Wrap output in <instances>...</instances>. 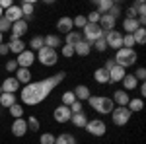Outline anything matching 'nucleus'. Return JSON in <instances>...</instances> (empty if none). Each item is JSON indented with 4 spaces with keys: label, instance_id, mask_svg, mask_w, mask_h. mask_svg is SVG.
Returning <instances> with one entry per match:
<instances>
[{
    "label": "nucleus",
    "instance_id": "38",
    "mask_svg": "<svg viewBox=\"0 0 146 144\" xmlns=\"http://www.w3.org/2000/svg\"><path fill=\"white\" fill-rule=\"evenodd\" d=\"M133 6L136 8V16H138V18H146V6H144V0H136Z\"/></svg>",
    "mask_w": 146,
    "mask_h": 144
},
{
    "label": "nucleus",
    "instance_id": "35",
    "mask_svg": "<svg viewBox=\"0 0 146 144\" xmlns=\"http://www.w3.org/2000/svg\"><path fill=\"white\" fill-rule=\"evenodd\" d=\"M74 101H76V96L72 94V90H68V92H64V94L60 96V105H66V107H70Z\"/></svg>",
    "mask_w": 146,
    "mask_h": 144
},
{
    "label": "nucleus",
    "instance_id": "24",
    "mask_svg": "<svg viewBox=\"0 0 146 144\" xmlns=\"http://www.w3.org/2000/svg\"><path fill=\"white\" fill-rule=\"evenodd\" d=\"M43 41H45V47H49V49H55V51H56V47H62V39H60L56 33L45 35V37H43Z\"/></svg>",
    "mask_w": 146,
    "mask_h": 144
},
{
    "label": "nucleus",
    "instance_id": "50",
    "mask_svg": "<svg viewBox=\"0 0 146 144\" xmlns=\"http://www.w3.org/2000/svg\"><path fill=\"white\" fill-rule=\"evenodd\" d=\"M125 18H131V20H136V18H138L135 6H129V8H127V16H125Z\"/></svg>",
    "mask_w": 146,
    "mask_h": 144
},
{
    "label": "nucleus",
    "instance_id": "55",
    "mask_svg": "<svg viewBox=\"0 0 146 144\" xmlns=\"http://www.w3.org/2000/svg\"><path fill=\"white\" fill-rule=\"evenodd\" d=\"M2 43H4V35L0 33V45H2Z\"/></svg>",
    "mask_w": 146,
    "mask_h": 144
},
{
    "label": "nucleus",
    "instance_id": "9",
    "mask_svg": "<svg viewBox=\"0 0 146 144\" xmlns=\"http://www.w3.org/2000/svg\"><path fill=\"white\" fill-rule=\"evenodd\" d=\"M70 117H72V111H70V107H66V105H56L55 111H53V119H55L56 123H60V125L68 123Z\"/></svg>",
    "mask_w": 146,
    "mask_h": 144
},
{
    "label": "nucleus",
    "instance_id": "36",
    "mask_svg": "<svg viewBox=\"0 0 146 144\" xmlns=\"http://www.w3.org/2000/svg\"><path fill=\"white\" fill-rule=\"evenodd\" d=\"M133 39H135V45H144L146 43V29L144 27H138L133 33Z\"/></svg>",
    "mask_w": 146,
    "mask_h": 144
},
{
    "label": "nucleus",
    "instance_id": "7",
    "mask_svg": "<svg viewBox=\"0 0 146 144\" xmlns=\"http://www.w3.org/2000/svg\"><path fill=\"white\" fill-rule=\"evenodd\" d=\"M84 129H86L88 134H92V136H103V134L107 133V125H105L103 119H88V123H86Z\"/></svg>",
    "mask_w": 146,
    "mask_h": 144
},
{
    "label": "nucleus",
    "instance_id": "17",
    "mask_svg": "<svg viewBox=\"0 0 146 144\" xmlns=\"http://www.w3.org/2000/svg\"><path fill=\"white\" fill-rule=\"evenodd\" d=\"M115 23H117V20H113L109 14H101L98 25L101 27V31H103V33H107V31H113V29H115Z\"/></svg>",
    "mask_w": 146,
    "mask_h": 144
},
{
    "label": "nucleus",
    "instance_id": "18",
    "mask_svg": "<svg viewBox=\"0 0 146 144\" xmlns=\"http://www.w3.org/2000/svg\"><path fill=\"white\" fill-rule=\"evenodd\" d=\"M14 78L20 82V84H23V86H27L29 82H31V68H18L16 72H14Z\"/></svg>",
    "mask_w": 146,
    "mask_h": 144
},
{
    "label": "nucleus",
    "instance_id": "25",
    "mask_svg": "<svg viewBox=\"0 0 146 144\" xmlns=\"http://www.w3.org/2000/svg\"><path fill=\"white\" fill-rule=\"evenodd\" d=\"M90 53H92V43L84 41V39L74 47V55H78V56H88Z\"/></svg>",
    "mask_w": 146,
    "mask_h": 144
},
{
    "label": "nucleus",
    "instance_id": "16",
    "mask_svg": "<svg viewBox=\"0 0 146 144\" xmlns=\"http://www.w3.org/2000/svg\"><path fill=\"white\" fill-rule=\"evenodd\" d=\"M20 10H22V16L25 22L31 20L35 14V0H23L22 4H20Z\"/></svg>",
    "mask_w": 146,
    "mask_h": 144
},
{
    "label": "nucleus",
    "instance_id": "1",
    "mask_svg": "<svg viewBox=\"0 0 146 144\" xmlns=\"http://www.w3.org/2000/svg\"><path fill=\"white\" fill-rule=\"evenodd\" d=\"M64 78H66V72L60 70V72H56V74H53L49 78H43L39 82H29L27 86L20 88V100H22L23 105H29V107L39 105L41 101H45L53 94V90L58 84H62Z\"/></svg>",
    "mask_w": 146,
    "mask_h": 144
},
{
    "label": "nucleus",
    "instance_id": "37",
    "mask_svg": "<svg viewBox=\"0 0 146 144\" xmlns=\"http://www.w3.org/2000/svg\"><path fill=\"white\" fill-rule=\"evenodd\" d=\"M23 113H25V109H23L22 103H14L10 107V115L14 119H23Z\"/></svg>",
    "mask_w": 146,
    "mask_h": 144
},
{
    "label": "nucleus",
    "instance_id": "29",
    "mask_svg": "<svg viewBox=\"0 0 146 144\" xmlns=\"http://www.w3.org/2000/svg\"><path fill=\"white\" fill-rule=\"evenodd\" d=\"M142 107H144V100H140V98H131L127 103V109L131 113H138V111H142Z\"/></svg>",
    "mask_w": 146,
    "mask_h": 144
},
{
    "label": "nucleus",
    "instance_id": "52",
    "mask_svg": "<svg viewBox=\"0 0 146 144\" xmlns=\"http://www.w3.org/2000/svg\"><path fill=\"white\" fill-rule=\"evenodd\" d=\"M10 53V49H8V43H2L0 45V56H6Z\"/></svg>",
    "mask_w": 146,
    "mask_h": 144
},
{
    "label": "nucleus",
    "instance_id": "27",
    "mask_svg": "<svg viewBox=\"0 0 146 144\" xmlns=\"http://www.w3.org/2000/svg\"><path fill=\"white\" fill-rule=\"evenodd\" d=\"M8 49H10V53H14V55H20V53L25 51V43H23L22 39H10Z\"/></svg>",
    "mask_w": 146,
    "mask_h": 144
},
{
    "label": "nucleus",
    "instance_id": "41",
    "mask_svg": "<svg viewBox=\"0 0 146 144\" xmlns=\"http://www.w3.org/2000/svg\"><path fill=\"white\" fill-rule=\"evenodd\" d=\"M92 49H96L98 53H103V51H107V43H105V39L101 37V39H98V41H94V43H92Z\"/></svg>",
    "mask_w": 146,
    "mask_h": 144
},
{
    "label": "nucleus",
    "instance_id": "56",
    "mask_svg": "<svg viewBox=\"0 0 146 144\" xmlns=\"http://www.w3.org/2000/svg\"><path fill=\"white\" fill-rule=\"evenodd\" d=\"M2 16H4V12H2V10H0V18H2Z\"/></svg>",
    "mask_w": 146,
    "mask_h": 144
},
{
    "label": "nucleus",
    "instance_id": "8",
    "mask_svg": "<svg viewBox=\"0 0 146 144\" xmlns=\"http://www.w3.org/2000/svg\"><path fill=\"white\" fill-rule=\"evenodd\" d=\"M103 39H105V43H107V49L119 51V49L123 47V33H121V31H117V29L107 31V33L103 35Z\"/></svg>",
    "mask_w": 146,
    "mask_h": 144
},
{
    "label": "nucleus",
    "instance_id": "10",
    "mask_svg": "<svg viewBox=\"0 0 146 144\" xmlns=\"http://www.w3.org/2000/svg\"><path fill=\"white\" fill-rule=\"evenodd\" d=\"M16 62H18V68H31V64L35 62V53L29 51V49H25L23 53L18 55Z\"/></svg>",
    "mask_w": 146,
    "mask_h": 144
},
{
    "label": "nucleus",
    "instance_id": "49",
    "mask_svg": "<svg viewBox=\"0 0 146 144\" xmlns=\"http://www.w3.org/2000/svg\"><path fill=\"white\" fill-rule=\"evenodd\" d=\"M4 68L12 74V72H16V70H18V62H16V60H8V62L4 64Z\"/></svg>",
    "mask_w": 146,
    "mask_h": 144
},
{
    "label": "nucleus",
    "instance_id": "31",
    "mask_svg": "<svg viewBox=\"0 0 146 144\" xmlns=\"http://www.w3.org/2000/svg\"><path fill=\"white\" fill-rule=\"evenodd\" d=\"M94 80H96L98 84H109V72H107L103 66H100L96 72H94Z\"/></svg>",
    "mask_w": 146,
    "mask_h": 144
},
{
    "label": "nucleus",
    "instance_id": "51",
    "mask_svg": "<svg viewBox=\"0 0 146 144\" xmlns=\"http://www.w3.org/2000/svg\"><path fill=\"white\" fill-rule=\"evenodd\" d=\"M14 6V2L12 0H0V10L4 12V10H8V8H12Z\"/></svg>",
    "mask_w": 146,
    "mask_h": 144
},
{
    "label": "nucleus",
    "instance_id": "26",
    "mask_svg": "<svg viewBox=\"0 0 146 144\" xmlns=\"http://www.w3.org/2000/svg\"><path fill=\"white\" fill-rule=\"evenodd\" d=\"M140 27V23H138V20H131V18H125L123 20V31L129 35H133Z\"/></svg>",
    "mask_w": 146,
    "mask_h": 144
},
{
    "label": "nucleus",
    "instance_id": "46",
    "mask_svg": "<svg viewBox=\"0 0 146 144\" xmlns=\"http://www.w3.org/2000/svg\"><path fill=\"white\" fill-rule=\"evenodd\" d=\"M10 27H12V23L8 22V20L0 18V33H2V35H4V33H8V31H10Z\"/></svg>",
    "mask_w": 146,
    "mask_h": 144
},
{
    "label": "nucleus",
    "instance_id": "54",
    "mask_svg": "<svg viewBox=\"0 0 146 144\" xmlns=\"http://www.w3.org/2000/svg\"><path fill=\"white\" fill-rule=\"evenodd\" d=\"M138 92H140V100L146 96V84L144 82H140V86H138Z\"/></svg>",
    "mask_w": 146,
    "mask_h": 144
},
{
    "label": "nucleus",
    "instance_id": "5",
    "mask_svg": "<svg viewBox=\"0 0 146 144\" xmlns=\"http://www.w3.org/2000/svg\"><path fill=\"white\" fill-rule=\"evenodd\" d=\"M111 115V121L115 127H125V125H129V121H131V111L127 109V107H113V111L109 113Z\"/></svg>",
    "mask_w": 146,
    "mask_h": 144
},
{
    "label": "nucleus",
    "instance_id": "43",
    "mask_svg": "<svg viewBox=\"0 0 146 144\" xmlns=\"http://www.w3.org/2000/svg\"><path fill=\"white\" fill-rule=\"evenodd\" d=\"M133 76H135L138 82H144V80H146V68L144 66H138L135 70V74H133Z\"/></svg>",
    "mask_w": 146,
    "mask_h": 144
},
{
    "label": "nucleus",
    "instance_id": "39",
    "mask_svg": "<svg viewBox=\"0 0 146 144\" xmlns=\"http://www.w3.org/2000/svg\"><path fill=\"white\" fill-rule=\"evenodd\" d=\"M27 131H33V133H37V131H39V119H37V117H33V115H31V117H27Z\"/></svg>",
    "mask_w": 146,
    "mask_h": 144
},
{
    "label": "nucleus",
    "instance_id": "14",
    "mask_svg": "<svg viewBox=\"0 0 146 144\" xmlns=\"http://www.w3.org/2000/svg\"><path fill=\"white\" fill-rule=\"evenodd\" d=\"M10 131L14 136H25V133H27V123H25V119H14V123H12Z\"/></svg>",
    "mask_w": 146,
    "mask_h": 144
},
{
    "label": "nucleus",
    "instance_id": "13",
    "mask_svg": "<svg viewBox=\"0 0 146 144\" xmlns=\"http://www.w3.org/2000/svg\"><path fill=\"white\" fill-rule=\"evenodd\" d=\"M2 18H4V20H8L10 23H16V22H20V20H23L22 10H20V6H18V4H14L12 8L4 10V16H2Z\"/></svg>",
    "mask_w": 146,
    "mask_h": 144
},
{
    "label": "nucleus",
    "instance_id": "4",
    "mask_svg": "<svg viewBox=\"0 0 146 144\" xmlns=\"http://www.w3.org/2000/svg\"><path fill=\"white\" fill-rule=\"evenodd\" d=\"M35 60H39L43 66H55L58 62V53L55 49H49V47H43L35 53Z\"/></svg>",
    "mask_w": 146,
    "mask_h": 144
},
{
    "label": "nucleus",
    "instance_id": "33",
    "mask_svg": "<svg viewBox=\"0 0 146 144\" xmlns=\"http://www.w3.org/2000/svg\"><path fill=\"white\" fill-rule=\"evenodd\" d=\"M45 47V41H43V35H33L31 39H29V51H33L37 53L39 49H43Z\"/></svg>",
    "mask_w": 146,
    "mask_h": 144
},
{
    "label": "nucleus",
    "instance_id": "44",
    "mask_svg": "<svg viewBox=\"0 0 146 144\" xmlns=\"http://www.w3.org/2000/svg\"><path fill=\"white\" fill-rule=\"evenodd\" d=\"M60 55L64 56V58H70V56L74 55V47H70V45H62V49H60Z\"/></svg>",
    "mask_w": 146,
    "mask_h": 144
},
{
    "label": "nucleus",
    "instance_id": "12",
    "mask_svg": "<svg viewBox=\"0 0 146 144\" xmlns=\"http://www.w3.org/2000/svg\"><path fill=\"white\" fill-rule=\"evenodd\" d=\"M25 33H27V22H25V20H20V22L12 23V27H10V39H22Z\"/></svg>",
    "mask_w": 146,
    "mask_h": 144
},
{
    "label": "nucleus",
    "instance_id": "2",
    "mask_svg": "<svg viewBox=\"0 0 146 144\" xmlns=\"http://www.w3.org/2000/svg\"><path fill=\"white\" fill-rule=\"evenodd\" d=\"M88 103H90L92 109L96 111V113H100V115H109L113 111V107H115L113 100L107 98V96H90Z\"/></svg>",
    "mask_w": 146,
    "mask_h": 144
},
{
    "label": "nucleus",
    "instance_id": "53",
    "mask_svg": "<svg viewBox=\"0 0 146 144\" xmlns=\"http://www.w3.org/2000/svg\"><path fill=\"white\" fill-rule=\"evenodd\" d=\"M113 66H115V60H113V58H107V60H105V64H103V68H105L107 72H109Z\"/></svg>",
    "mask_w": 146,
    "mask_h": 144
},
{
    "label": "nucleus",
    "instance_id": "34",
    "mask_svg": "<svg viewBox=\"0 0 146 144\" xmlns=\"http://www.w3.org/2000/svg\"><path fill=\"white\" fill-rule=\"evenodd\" d=\"M55 144H76V136L70 134V133H62V134L56 136Z\"/></svg>",
    "mask_w": 146,
    "mask_h": 144
},
{
    "label": "nucleus",
    "instance_id": "22",
    "mask_svg": "<svg viewBox=\"0 0 146 144\" xmlns=\"http://www.w3.org/2000/svg\"><path fill=\"white\" fill-rule=\"evenodd\" d=\"M84 37H82V31H78V29H72L70 33L64 35V45H70V47H76V45L82 41Z\"/></svg>",
    "mask_w": 146,
    "mask_h": 144
},
{
    "label": "nucleus",
    "instance_id": "15",
    "mask_svg": "<svg viewBox=\"0 0 146 144\" xmlns=\"http://www.w3.org/2000/svg\"><path fill=\"white\" fill-rule=\"evenodd\" d=\"M74 29V23H72V18L70 16H62V18H58V22H56V31H60V33H70Z\"/></svg>",
    "mask_w": 146,
    "mask_h": 144
},
{
    "label": "nucleus",
    "instance_id": "11",
    "mask_svg": "<svg viewBox=\"0 0 146 144\" xmlns=\"http://www.w3.org/2000/svg\"><path fill=\"white\" fill-rule=\"evenodd\" d=\"M0 88H2V94H18L20 88H22V84H20L14 76H8L2 84H0Z\"/></svg>",
    "mask_w": 146,
    "mask_h": 144
},
{
    "label": "nucleus",
    "instance_id": "42",
    "mask_svg": "<svg viewBox=\"0 0 146 144\" xmlns=\"http://www.w3.org/2000/svg\"><path fill=\"white\" fill-rule=\"evenodd\" d=\"M72 23H74V27L76 29H84V25H86V16H76L74 20H72Z\"/></svg>",
    "mask_w": 146,
    "mask_h": 144
},
{
    "label": "nucleus",
    "instance_id": "21",
    "mask_svg": "<svg viewBox=\"0 0 146 144\" xmlns=\"http://www.w3.org/2000/svg\"><path fill=\"white\" fill-rule=\"evenodd\" d=\"M72 94L76 96V101H88L92 96V90L88 86H84V84H78L76 88L72 90Z\"/></svg>",
    "mask_w": 146,
    "mask_h": 144
},
{
    "label": "nucleus",
    "instance_id": "23",
    "mask_svg": "<svg viewBox=\"0 0 146 144\" xmlns=\"http://www.w3.org/2000/svg\"><path fill=\"white\" fill-rule=\"evenodd\" d=\"M121 84H123V90L129 94V92H135L136 88H138V80H136L133 74H127V76L121 80Z\"/></svg>",
    "mask_w": 146,
    "mask_h": 144
},
{
    "label": "nucleus",
    "instance_id": "40",
    "mask_svg": "<svg viewBox=\"0 0 146 144\" xmlns=\"http://www.w3.org/2000/svg\"><path fill=\"white\" fill-rule=\"evenodd\" d=\"M55 140H56V136L53 133H43L39 136V142L41 144H55Z\"/></svg>",
    "mask_w": 146,
    "mask_h": 144
},
{
    "label": "nucleus",
    "instance_id": "30",
    "mask_svg": "<svg viewBox=\"0 0 146 144\" xmlns=\"http://www.w3.org/2000/svg\"><path fill=\"white\" fill-rule=\"evenodd\" d=\"M70 121H72V125H74L76 129H84V127H86V123H88V117L84 115V111H82V113H72Z\"/></svg>",
    "mask_w": 146,
    "mask_h": 144
},
{
    "label": "nucleus",
    "instance_id": "19",
    "mask_svg": "<svg viewBox=\"0 0 146 144\" xmlns=\"http://www.w3.org/2000/svg\"><path fill=\"white\" fill-rule=\"evenodd\" d=\"M113 103L117 105V107H127V103L131 100V96L125 92V90H117V92H113Z\"/></svg>",
    "mask_w": 146,
    "mask_h": 144
},
{
    "label": "nucleus",
    "instance_id": "3",
    "mask_svg": "<svg viewBox=\"0 0 146 144\" xmlns=\"http://www.w3.org/2000/svg\"><path fill=\"white\" fill-rule=\"evenodd\" d=\"M113 60H115V64H119V66H123L127 70L129 66H135V62L138 60V55H136L135 49H125V47H121L119 51H115Z\"/></svg>",
    "mask_w": 146,
    "mask_h": 144
},
{
    "label": "nucleus",
    "instance_id": "45",
    "mask_svg": "<svg viewBox=\"0 0 146 144\" xmlns=\"http://www.w3.org/2000/svg\"><path fill=\"white\" fill-rule=\"evenodd\" d=\"M100 18H101V16L98 14V12H96V10H92L90 14L86 16V22H88V23H98V22H100Z\"/></svg>",
    "mask_w": 146,
    "mask_h": 144
},
{
    "label": "nucleus",
    "instance_id": "32",
    "mask_svg": "<svg viewBox=\"0 0 146 144\" xmlns=\"http://www.w3.org/2000/svg\"><path fill=\"white\" fill-rule=\"evenodd\" d=\"M113 4H115L113 0H98V2H96V12H98L100 16L101 14H107V12L113 8Z\"/></svg>",
    "mask_w": 146,
    "mask_h": 144
},
{
    "label": "nucleus",
    "instance_id": "6",
    "mask_svg": "<svg viewBox=\"0 0 146 144\" xmlns=\"http://www.w3.org/2000/svg\"><path fill=\"white\" fill-rule=\"evenodd\" d=\"M103 31H101V27L98 23H86L84 25V29H82V37H84V41H88V43H94V41H98L103 37Z\"/></svg>",
    "mask_w": 146,
    "mask_h": 144
},
{
    "label": "nucleus",
    "instance_id": "57",
    "mask_svg": "<svg viewBox=\"0 0 146 144\" xmlns=\"http://www.w3.org/2000/svg\"><path fill=\"white\" fill-rule=\"evenodd\" d=\"M0 94H2V88H0Z\"/></svg>",
    "mask_w": 146,
    "mask_h": 144
},
{
    "label": "nucleus",
    "instance_id": "48",
    "mask_svg": "<svg viewBox=\"0 0 146 144\" xmlns=\"http://www.w3.org/2000/svg\"><path fill=\"white\" fill-rule=\"evenodd\" d=\"M70 111H72V113H82V111H84V105H82V101H74V103L70 105Z\"/></svg>",
    "mask_w": 146,
    "mask_h": 144
},
{
    "label": "nucleus",
    "instance_id": "28",
    "mask_svg": "<svg viewBox=\"0 0 146 144\" xmlns=\"http://www.w3.org/2000/svg\"><path fill=\"white\" fill-rule=\"evenodd\" d=\"M14 103H18L16 101V94H0V107L10 109Z\"/></svg>",
    "mask_w": 146,
    "mask_h": 144
},
{
    "label": "nucleus",
    "instance_id": "47",
    "mask_svg": "<svg viewBox=\"0 0 146 144\" xmlns=\"http://www.w3.org/2000/svg\"><path fill=\"white\" fill-rule=\"evenodd\" d=\"M107 14L111 16L113 20H117V18L121 16V6H119V4H113V8H111V10H109V12H107Z\"/></svg>",
    "mask_w": 146,
    "mask_h": 144
},
{
    "label": "nucleus",
    "instance_id": "20",
    "mask_svg": "<svg viewBox=\"0 0 146 144\" xmlns=\"http://www.w3.org/2000/svg\"><path fill=\"white\" fill-rule=\"evenodd\" d=\"M125 76H127V70H125L123 66H119V64H115V66L109 70V84H117V82H121Z\"/></svg>",
    "mask_w": 146,
    "mask_h": 144
}]
</instances>
